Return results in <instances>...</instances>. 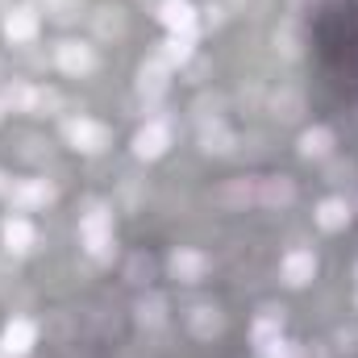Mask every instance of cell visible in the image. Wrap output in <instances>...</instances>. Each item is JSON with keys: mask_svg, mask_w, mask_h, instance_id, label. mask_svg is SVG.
<instances>
[{"mask_svg": "<svg viewBox=\"0 0 358 358\" xmlns=\"http://www.w3.org/2000/svg\"><path fill=\"white\" fill-rule=\"evenodd\" d=\"M300 155H304L308 163L329 159V155H334V129H329V125H313V129H304V134H300Z\"/></svg>", "mask_w": 358, "mask_h": 358, "instance_id": "cell-19", "label": "cell"}, {"mask_svg": "<svg viewBox=\"0 0 358 358\" xmlns=\"http://www.w3.org/2000/svg\"><path fill=\"white\" fill-rule=\"evenodd\" d=\"M263 358H304L300 342H287V338H275L271 346H263Z\"/></svg>", "mask_w": 358, "mask_h": 358, "instance_id": "cell-27", "label": "cell"}, {"mask_svg": "<svg viewBox=\"0 0 358 358\" xmlns=\"http://www.w3.org/2000/svg\"><path fill=\"white\" fill-rule=\"evenodd\" d=\"M296 200V179L292 176H263L259 179V204L263 208H287Z\"/></svg>", "mask_w": 358, "mask_h": 358, "instance_id": "cell-14", "label": "cell"}, {"mask_svg": "<svg viewBox=\"0 0 358 358\" xmlns=\"http://www.w3.org/2000/svg\"><path fill=\"white\" fill-rule=\"evenodd\" d=\"M0 121H4V100H0Z\"/></svg>", "mask_w": 358, "mask_h": 358, "instance_id": "cell-36", "label": "cell"}, {"mask_svg": "<svg viewBox=\"0 0 358 358\" xmlns=\"http://www.w3.org/2000/svg\"><path fill=\"white\" fill-rule=\"evenodd\" d=\"M38 29H42V17H38V8H34V4H17V8H8V13H4V38H8L13 46L34 42V38H38Z\"/></svg>", "mask_w": 358, "mask_h": 358, "instance_id": "cell-6", "label": "cell"}, {"mask_svg": "<svg viewBox=\"0 0 358 358\" xmlns=\"http://www.w3.org/2000/svg\"><path fill=\"white\" fill-rule=\"evenodd\" d=\"M80 238H84V250H88L96 263H108L117 255V242H113V208L104 200H92L88 208L80 213Z\"/></svg>", "mask_w": 358, "mask_h": 358, "instance_id": "cell-1", "label": "cell"}, {"mask_svg": "<svg viewBox=\"0 0 358 358\" xmlns=\"http://www.w3.org/2000/svg\"><path fill=\"white\" fill-rule=\"evenodd\" d=\"M167 313H171V304H167V296H159V292H150V296H142V300L134 304V321H138L142 329H163V325H167Z\"/></svg>", "mask_w": 358, "mask_h": 358, "instance_id": "cell-17", "label": "cell"}, {"mask_svg": "<svg viewBox=\"0 0 358 358\" xmlns=\"http://www.w3.org/2000/svg\"><path fill=\"white\" fill-rule=\"evenodd\" d=\"M50 17H59V21H76V17H80V0H59V4L50 8Z\"/></svg>", "mask_w": 358, "mask_h": 358, "instance_id": "cell-32", "label": "cell"}, {"mask_svg": "<svg viewBox=\"0 0 358 358\" xmlns=\"http://www.w3.org/2000/svg\"><path fill=\"white\" fill-rule=\"evenodd\" d=\"M167 146H171V121H167V117H150V121L134 134V155L146 159V163L163 159Z\"/></svg>", "mask_w": 358, "mask_h": 358, "instance_id": "cell-4", "label": "cell"}, {"mask_svg": "<svg viewBox=\"0 0 358 358\" xmlns=\"http://www.w3.org/2000/svg\"><path fill=\"white\" fill-rule=\"evenodd\" d=\"M338 355H358V329H338Z\"/></svg>", "mask_w": 358, "mask_h": 358, "instance_id": "cell-30", "label": "cell"}, {"mask_svg": "<svg viewBox=\"0 0 358 358\" xmlns=\"http://www.w3.org/2000/svg\"><path fill=\"white\" fill-rule=\"evenodd\" d=\"M208 25H213V29L225 25V8H221V4H208Z\"/></svg>", "mask_w": 358, "mask_h": 358, "instance_id": "cell-33", "label": "cell"}, {"mask_svg": "<svg viewBox=\"0 0 358 358\" xmlns=\"http://www.w3.org/2000/svg\"><path fill=\"white\" fill-rule=\"evenodd\" d=\"M275 338H283V308H263V313L255 317V325H250V342L263 350Z\"/></svg>", "mask_w": 358, "mask_h": 358, "instance_id": "cell-20", "label": "cell"}, {"mask_svg": "<svg viewBox=\"0 0 358 358\" xmlns=\"http://www.w3.org/2000/svg\"><path fill=\"white\" fill-rule=\"evenodd\" d=\"M183 321H187V334L200 338V342H213V338L225 334V313L217 304H192L183 313Z\"/></svg>", "mask_w": 358, "mask_h": 358, "instance_id": "cell-7", "label": "cell"}, {"mask_svg": "<svg viewBox=\"0 0 358 358\" xmlns=\"http://www.w3.org/2000/svg\"><path fill=\"white\" fill-rule=\"evenodd\" d=\"M92 21H96V34L100 38H121L125 29H129V21H125V8H96L92 13Z\"/></svg>", "mask_w": 358, "mask_h": 358, "instance_id": "cell-24", "label": "cell"}, {"mask_svg": "<svg viewBox=\"0 0 358 358\" xmlns=\"http://www.w3.org/2000/svg\"><path fill=\"white\" fill-rule=\"evenodd\" d=\"M96 46H88V42H76V38H67V42H59L55 46V67L63 71V76H71V80H84V76H92L96 71Z\"/></svg>", "mask_w": 358, "mask_h": 358, "instance_id": "cell-3", "label": "cell"}, {"mask_svg": "<svg viewBox=\"0 0 358 358\" xmlns=\"http://www.w3.org/2000/svg\"><path fill=\"white\" fill-rule=\"evenodd\" d=\"M63 138L80 155H100V150H108L113 129L100 125V121H92V117H71V121H63Z\"/></svg>", "mask_w": 358, "mask_h": 358, "instance_id": "cell-2", "label": "cell"}, {"mask_svg": "<svg viewBox=\"0 0 358 358\" xmlns=\"http://www.w3.org/2000/svg\"><path fill=\"white\" fill-rule=\"evenodd\" d=\"M8 187H13V183H8V176H4V171H0V196H8Z\"/></svg>", "mask_w": 358, "mask_h": 358, "instance_id": "cell-34", "label": "cell"}, {"mask_svg": "<svg viewBox=\"0 0 358 358\" xmlns=\"http://www.w3.org/2000/svg\"><path fill=\"white\" fill-rule=\"evenodd\" d=\"M167 84H171V67H167L159 55H150V59L138 67V92H142L146 100H159V96L167 92Z\"/></svg>", "mask_w": 358, "mask_h": 358, "instance_id": "cell-13", "label": "cell"}, {"mask_svg": "<svg viewBox=\"0 0 358 358\" xmlns=\"http://www.w3.org/2000/svg\"><path fill=\"white\" fill-rule=\"evenodd\" d=\"M271 42H275V55H283V59H300L304 55V29L296 21H279Z\"/></svg>", "mask_w": 358, "mask_h": 358, "instance_id": "cell-21", "label": "cell"}, {"mask_svg": "<svg viewBox=\"0 0 358 358\" xmlns=\"http://www.w3.org/2000/svg\"><path fill=\"white\" fill-rule=\"evenodd\" d=\"M155 55L176 71V67H183V63H192V55H196V38H187V34H171Z\"/></svg>", "mask_w": 358, "mask_h": 358, "instance_id": "cell-22", "label": "cell"}, {"mask_svg": "<svg viewBox=\"0 0 358 358\" xmlns=\"http://www.w3.org/2000/svg\"><path fill=\"white\" fill-rule=\"evenodd\" d=\"M167 271H171V279H179V283H200L204 271H208V259L200 250H192V246H179L176 255L167 259Z\"/></svg>", "mask_w": 358, "mask_h": 358, "instance_id": "cell-11", "label": "cell"}, {"mask_svg": "<svg viewBox=\"0 0 358 358\" xmlns=\"http://www.w3.org/2000/svg\"><path fill=\"white\" fill-rule=\"evenodd\" d=\"M325 179H329V183H350V179H355V167L342 163V159H334V163L325 167Z\"/></svg>", "mask_w": 358, "mask_h": 358, "instance_id": "cell-29", "label": "cell"}, {"mask_svg": "<svg viewBox=\"0 0 358 358\" xmlns=\"http://www.w3.org/2000/svg\"><path fill=\"white\" fill-rule=\"evenodd\" d=\"M217 200L225 208H246V204H259V179H229L217 187Z\"/></svg>", "mask_w": 358, "mask_h": 358, "instance_id": "cell-18", "label": "cell"}, {"mask_svg": "<svg viewBox=\"0 0 358 358\" xmlns=\"http://www.w3.org/2000/svg\"><path fill=\"white\" fill-rule=\"evenodd\" d=\"M313 221H317L325 234L346 229V225H350V204H346V196H329V200H321L317 213H313Z\"/></svg>", "mask_w": 358, "mask_h": 358, "instance_id": "cell-16", "label": "cell"}, {"mask_svg": "<svg viewBox=\"0 0 358 358\" xmlns=\"http://www.w3.org/2000/svg\"><path fill=\"white\" fill-rule=\"evenodd\" d=\"M221 108H225V100L221 96H200L196 104H192V113H196V121L204 125V121H221Z\"/></svg>", "mask_w": 358, "mask_h": 358, "instance_id": "cell-26", "label": "cell"}, {"mask_svg": "<svg viewBox=\"0 0 358 358\" xmlns=\"http://www.w3.org/2000/svg\"><path fill=\"white\" fill-rule=\"evenodd\" d=\"M63 108V96L55 88H38V104H34V113H59Z\"/></svg>", "mask_w": 358, "mask_h": 358, "instance_id": "cell-28", "label": "cell"}, {"mask_svg": "<svg viewBox=\"0 0 358 358\" xmlns=\"http://www.w3.org/2000/svg\"><path fill=\"white\" fill-rule=\"evenodd\" d=\"M34 4H46V13H50V8H55V4H59V0H34Z\"/></svg>", "mask_w": 358, "mask_h": 358, "instance_id": "cell-35", "label": "cell"}, {"mask_svg": "<svg viewBox=\"0 0 358 358\" xmlns=\"http://www.w3.org/2000/svg\"><path fill=\"white\" fill-rule=\"evenodd\" d=\"M150 279V259H129V283H146Z\"/></svg>", "mask_w": 358, "mask_h": 358, "instance_id": "cell-31", "label": "cell"}, {"mask_svg": "<svg viewBox=\"0 0 358 358\" xmlns=\"http://www.w3.org/2000/svg\"><path fill=\"white\" fill-rule=\"evenodd\" d=\"M159 21L171 34H187V38H196V29H200V17H196L192 0H159Z\"/></svg>", "mask_w": 358, "mask_h": 358, "instance_id": "cell-9", "label": "cell"}, {"mask_svg": "<svg viewBox=\"0 0 358 358\" xmlns=\"http://www.w3.org/2000/svg\"><path fill=\"white\" fill-rule=\"evenodd\" d=\"M0 100H4V108H17V113H34V104H38V88H29V84L13 80L8 88L0 92Z\"/></svg>", "mask_w": 358, "mask_h": 358, "instance_id": "cell-25", "label": "cell"}, {"mask_svg": "<svg viewBox=\"0 0 358 358\" xmlns=\"http://www.w3.org/2000/svg\"><path fill=\"white\" fill-rule=\"evenodd\" d=\"M38 342V325L29 317H13L0 334V358H25Z\"/></svg>", "mask_w": 358, "mask_h": 358, "instance_id": "cell-5", "label": "cell"}, {"mask_svg": "<svg viewBox=\"0 0 358 358\" xmlns=\"http://www.w3.org/2000/svg\"><path fill=\"white\" fill-rule=\"evenodd\" d=\"M234 146H238V134L225 125V121H204L200 125V150L204 155H234Z\"/></svg>", "mask_w": 358, "mask_h": 358, "instance_id": "cell-15", "label": "cell"}, {"mask_svg": "<svg viewBox=\"0 0 358 358\" xmlns=\"http://www.w3.org/2000/svg\"><path fill=\"white\" fill-rule=\"evenodd\" d=\"M0 238H4V250L8 255H29L38 246V229L29 225V217H8L0 225Z\"/></svg>", "mask_w": 358, "mask_h": 358, "instance_id": "cell-12", "label": "cell"}, {"mask_svg": "<svg viewBox=\"0 0 358 358\" xmlns=\"http://www.w3.org/2000/svg\"><path fill=\"white\" fill-rule=\"evenodd\" d=\"M8 200H13V208H17V213L46 208V204L55 200V183H46V179H21V183H13V187H8Z\"/></svg>", "mask_w": 358, "mask_h": 358, "instance_id": "cell-8", "label": "cell"}, {"mask_svg": "<svg viewBox=\"0 0 358 358\" xmlns=\"http://www.w3.org/2000/svg\"><path fill=\"white\" fill-rule=\"evenodd\" d=\"M271 113H275L279 121H296V117L304 113V96H300V88H275V96H271Z\"/></svg>", "mask_w": 358, "mask_h": 358, "instance_id": "cell-23", "label": "cell"}, {"mask_svg": "<svg viewBox=\"0 0 358 358\" xmlns=\"http://www.w3.org/2000/svg\"><path fill=\"white\" fill-rule=\"evenodd\" d=\"M279 275H283L287 287L313 283V275H317V255H313V250H287L283 263H279Z\"/></svg>", "mask_w": 358, "mask_h": 358, "instance_id": "cell-10", "label": "cell"}]
</instances>
